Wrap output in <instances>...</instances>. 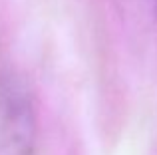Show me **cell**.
Masks as SVG:
<instances>
[{
	"mask_svg": "<svg viewBox=\"0 0 157 155\" xmlns=\"http://www.w3.org/2000/svg\"><path fill=\"white\" fill-rule=\"evenodd\" d=\"M139 2H141L147 10H151L153 14H157V0H139Z\"/></svg>",
	"mask_w": 157,
	"mask_h": 155,
	"instance_id": "obj_2",
	"label": "cell"
},
{
	"mask_svg": "<svg viewBox=\"0 0 157 155\" xmlns=\"http://www.w3.org/2000/svg\"><path fill=\"white\" fill-rule=\"evenodd\" d=\"M0 123L16 155L30 153L34 141V112L26 92L12 80L0 85Z\"/></svg>",
	"mask_w": 157,
	"mask_h": 155,
	"instance_id": "obj_1",
	"label": "cell"
}]
</instances>
